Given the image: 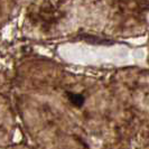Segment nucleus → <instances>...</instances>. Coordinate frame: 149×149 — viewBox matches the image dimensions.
Segmentation results:
<instances>
[{"mask_svg": "<svg viewBox=\"0 0 149 149\" xmlns=\"http://www.w3.org/2000/svg\"><path fill=\"white\" fill-rule=\"evenodd\" d=\"M68 100L75 107H82L84 104V97L82 94H79V93H70L68 94Z\"/></svg>", "mask_w": 149, "mask_h": 149, "instance_id": "1", "label": "nucleus"}]
</instances>
